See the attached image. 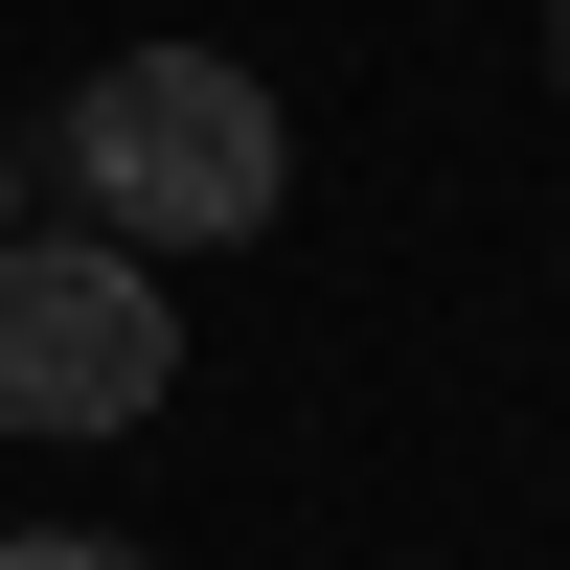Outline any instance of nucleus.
<instances>
[{
    "label": "nucleus",
    "mask_w": 570,
    "mask_h": 570,
    "mask_svg": "<svg viewBox=\"0 0 570 570\" xmlns=\"http://www.w3.org/2000/svg\"><path fill=\"white\" fill-rule=\"evenodd\" d=\"M0 570H115V548H69V525H23V548H0Z\"/></svg>",
    "instance_id": "obj_3"
},
{
    "label": "nucleus",
    "mask_w": 570,
    "mask_h": 570,
    "mask_svg": "<svg viewBox=\"0 0 570 570\" xmlns=\"http://www.w3.org/2000/svg\"><path fill=\"white\" fill-rule=\"evenodd\" d=\"M548 69H570V23H548Z\"/></svg>",
    "instance_id": "obj_4"
},
{
    "label": "nucleus",
    "mask_w": 570,
    "mask_h": 570,
    "mask_svg": "<svg viewBox=\"0 0 570 570\" xmlns=\"http://www.w3.org/2000/svg\"><path fill=\"white\" fill-rule=\"evenodd\" d=\"M160 389H183L160 274H137L115 228H69V252H23V228H0V434H137Z\"/></svg>",
    "instance_id": "obj_2"
},
{
    "label": "nucleus",
    "mask_w": 570,
    "mask_h": 570,
    "mask_svg": "<svg viewBox=\"0 0 570 570\" xmlns=\"http://www.w3.org/2000/svg\"><path fill=\"white\" fill-rule=\"evenodd\" d=\"M69 183L115 252H228V228H274V91L228 69V46H115V69L69 91Z\"/></svg>",
    "instance_id": "obj_1"
}]
</instances>
